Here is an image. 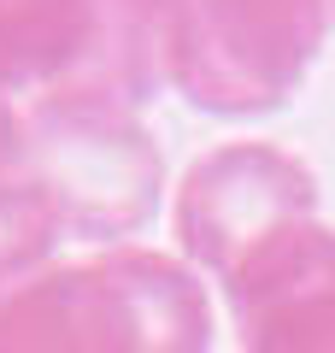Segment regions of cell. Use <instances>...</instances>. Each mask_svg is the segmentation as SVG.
I'll use <instances>...</instances> for the list:
<instances>
[{"instance_id":"6da1fadb","label":"cell","mask_w":335,"mask_h":353,"mask_svg":"<svg viewBox=\"0 0 335 353\" xmlns=\"http://www.w3.org/2000/svg\"><path fill=\"white\" fill-rule=\"evenodd\" d=\"M0 353H212V301L176 253L130 241L0 289Z\"/></svg>"},{"instance_id":"7a4b0ae2","label":"cell","mask_w":335,"mask_h":353,"mask_svg":"<svg viewBox=\"0 0 335 353\" xmlns=\"http://www.w3.org/2000/svg\"><path fill=\"white\" fill-rule=\"evenodd\" d=\"M18 171L53 201L65 236L130 248L165 206V159L136 106L94 88H53L24 101V165Z\"/></svg>"},{"instance_id":"3957f363","label":"cell","mask_w":335,"mask_h":353,"mask_svg":"<svg viewBox=\"0 0 335 353\" xmlns=\"http://www.w3.org/2000/svg\"><path fill=\"white\" fill-rule=\"evenodd\" d=\"M329 24V0H188L165 30V83L212 118H265L300 94Z\"/></svg>"},{"instance_id":"277c9868","label":"cell","mask_w":335,"mask_h":353,"mask_svg":"<svg viewBox=\"0 0 335 353\" xmlns=\"http://www.w3.org/2000/svg\"><path fill=\"white\" fill-rule=\"evenodd\" d=\"M312 212H318V176L306 159L271 141H230L183 171L171 230L188 271L223 283L265 236Z\"/></svg>"},{"instance_id":"5b68a950","label":"cell","mask_w":335,"mask_h":353,"mask_svg":"<svg viewBox=\"0 0 335 353\" xmlns=\"http://www.w3.org/2000/svg\"><path fill=\"white\" fill-rule=\"evenodd\" d=\"M218 289L241 353H335V230L318 212L265 236Z\"/></svg>"},{"instance_id":"8992f818","label":"cell","mask_w":335,"mask_h":353,"mask_svg":"<svg viewBox=\"0 0 335 353\" xmlns=\"http://www.w3.org/2000/svg\"><path fill=\"white\" fill-rule=\"evenodd\" d=\"M106 53L100 0H0V94H53L94 77Z\"/></svg>"},{"instance_id":"52a82bcc","label":"cell","mask_w":335,"mask_h":353,"mask_svg":"<svg viewBox=\"0 0 335 353\" xmlns=\"http://www.w3.org/2000/svg\"><path fill=\"white\" fill-rule=\"evenodd\" d=\"M65 241V224L53 212V201L30 183L24 171L0 183V289L48 271L53 248Z\"/></svg>"},{"instance_id":"ba28073f","label":"cell","mask_w":335,"mask_h":353,"mask_svg":"<svg viewBox=\"0 0 335 353\" xmlns=\"http://www.w3.org/2000/svg\"><path fill=\"white\" fill-rule=\"evenodd\" d=\"M188 0H100V12H106L112 30H124V36H141V41H159L165 48V30L171 18L183 12Z\"/></svg>"},{"instance_id":"9c48e42d","label":"cell","mask_w":335,"mask_h":353,"mask_svg":"<svg viewBox=\"0 0 335 353\" xmlns=\"http://www.w3.org/2000/svg\"><path fill=\"white\" fill-rule=\"evenodd\" d=\"M18 165H24V106L0 94V183L18 176Z\"/></svg>"},{"instance_id":"30bf717a","label":"cell","mask_w":335,"mask_h":353,"mask_svg":"<svg viewBox=\"0 0 335 353\" xmlns=\"http://www.w3.org/2000/svg\"><path fill=\"white\" fill-rule=\"evenodd\" d=\"M329 6H335V0H329Z\"/></svg>"}]
</instances>
